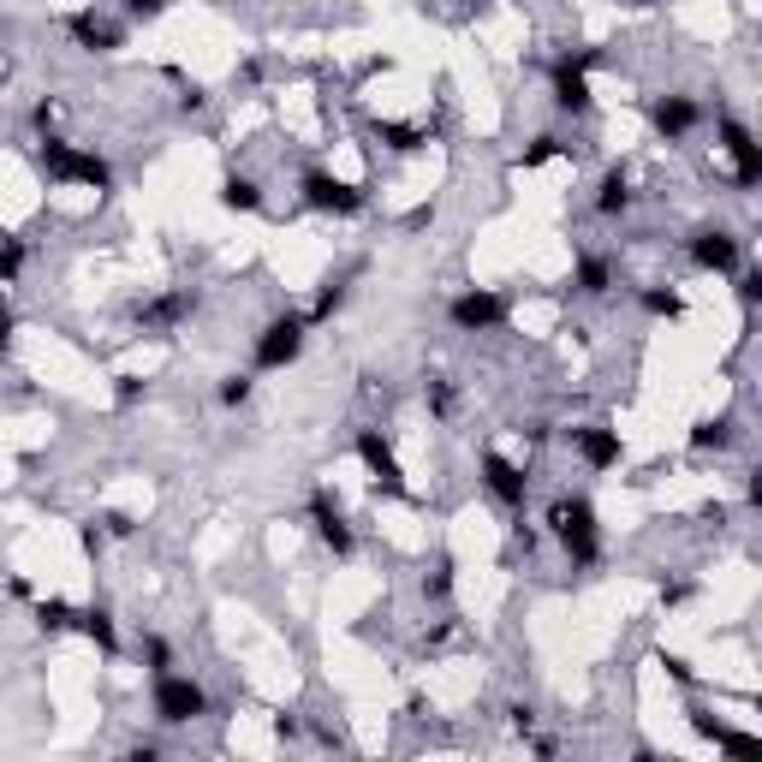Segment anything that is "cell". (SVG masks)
Returning <instances> with one entry per match:
<instances>
[{
  "instance_id": "obj_1",
  "label": "cell",
  "mask_w": 762,
  "mask_h": 762,
  "mask_svg": "<svg viewBox=\"0 0 762 762\" xmlns=\"http://www.w3.org/2000/svg\"><path fill=\"white\" fill-rule=\"evenodd\" d=\"M548 531L566 548L572 566H596V560H602V524H596V507L584 501V494H560V501L548 507Z\"/></svg>"
},
{
  "instance_id": "obj_2",
  "label": "cell",
  "mask_w": 762,
  "mask_h": 762,
  "mask_svg": "<svg viewBox=\"0 0 762 762\" xmlns=\"http://www.w3.org/2000/svg\"><path fill=\"white\" fill-rule=\"evenodd\" d=\"M36 155H42V167H48L54 185H90V190H108L113 185V167L96 150H72V143L54 138V131H42Z\"/></svg>"
},
{
  "instance_id": "obj_3",
  "label": "cell",
  "mask_w": 762,
  "mask_h": 762,
  "mask_svg": "<svg viewBox=\"0 0 762 762\" xmlns=\"http://www.w3.org/2000/svg\"><path fill=\"white\" fill-rule=\"evenodd\" d=\"M304 334H311V316H298V311L274 316L269 328L257 334V346H251V363H257V370H286V363H298V351H304Z\"/></svg>"
},
{
  "instance_id": "obj_4",
  "label": "cell",
  "mask_w": 762,
  "mask_h": 762,
  "mask_svg": "<svg viewBox=\"0 0 762 762\" xmlns=\"http://www.w3.org/2000/svg\"><path fill=\"white\" fill-rule=\"evenodd\" d=\"M197 715H209V692H203L197 679H185V673H161L155 679V721L185 727V721H197Z\"/></svg>"
},
{
  "instance_id": "obj_5",
  "label": "cell",
  "mask_w": 762,
  "mask_h": 762,
  "mask_svg": "<svg viewBox=\"0 0 762 762\" xmlns=\"http://www.w3.org/2000/svg\"><path fill=\"white\" fill-rule=\"evenodd\" d=\"M602 66V48H584V54H566L554 66V108L560 113H590V72Z\"/></svg>"
},
{
  "instance_id": "obj_6",
  "label": "cell",
  "mask_w": 762,
  "mask_h": 762,
  "mask_svg": "<svg viewBox=\"0 0 762 762\" xmlns=\"http://www.w3.org/2000/svg\"><path fill=\"white\" fill-rule=\"evenodd\" d=\"M358 459H363V471H370V482L381 494H393V501H412V482H405L400 471V459H393V447L381 442V429H358Z\"/></svg>"
},
{
  "instance_id": "obj_7",
  "label": "cell",
  "mask_w": 762,
  "mask_h": 762,
  "mask_svg": "<svg viewBox=\"0 0 762 762\" xmlns=\"http://www.w3.org/2000/svg\"><path fill=\"white\" fill-rule=\"evenodd\" d=\"M298 197H304V209H316V215H358L363 203H370L358 185L334 179V173H322V167H311L298 179Z\"/></svg>"
},
{
  "instance_id": "obj_8",
  "label": "cell",
  "mask_w": 762,
  "mask_h": 762,
  "mask_svg": "<svg viewBox=\"0 0 762 762\" xmlns=\"http://www.w3.org/2000/svg\"><path fill=\"white\" fill-rule=\"evenodd\" d=\"M447 322L459 334H494L507 322V298L489 292V286H471V292H459V298L447 304Z\"/></svg>"
},
{
  "instance_id": "obj_9",
  "label": "cell",
  "mask_w": 762,
  "mask_h": 762,
  "mask_svg": "<svg viewBox=\"0 0 762 762\" xmlns=\"http://www.w3.org/2000/svg\"><path fill=\"white\" fill-rule=\"evenodd\" d=\"M715 138H721V150L732 161V179H739V185H762V143L751 138V126L732 120V113H721V120H715Z\"/></svg>"
},
{
  "instance_id": "obj_10",
  "label": "cell",
  "mask_w": 762,
  "mask_h": 762,
  "mask_svg": "<svg viewBox=\"0 0 762 762\" xmlns=\"http://www.w3.org/2000/svg\"><path fill=\"white\" fill-rule=\"evenodd\" d=\"M311 524H316L322 548H328L334 560H351V554H358V536H351L346 512H340V501H334L328 489H316V494H311Z\"/></svg>"
},
{
  "instance_id": "obj_11",
  "label": "cell",
  "mask_w": 762,
  "mask_h": 762,
  "mask_svg": "<svg viewBox=\"0 0 762 762\" xmlns=\"http://www.w3.org/2000/svg\"><path fill=\"white\" fill-rule=\"evenodd\" d=\"M482 489H489L501 507L519 512V507H524V494H531V477H524V465L501 459V453H482Z\"/></svg>"
},
{
  "instance_id": "obj_12",
  "label": "cell",
  "mask_w": 762,
  "mask_h": 762,
  "mask_svg": "<svg viewBox=\"0 0 762 762\" xmlns=\"http://www.w3.org/2000/svg\"><path fill=\"white\" fill-rule=\"evenodd\" d=\"M572 447L584 453V465H590V471H613V465L625 459L620 429H608V423H584V429H572Z\"/></svg>"
},
{
  "instance_id": "obj_13",
  "label": "cell",
  "mask_w": 762,
  "mask_h": 762,
  "mask_svg": "<svg viewBox=\"0 0 762 762\" xmlns=\"http://www.w3.org/2000/svg\"><path fill=\"white\" fill-rule=\"evenodd\" d=\"M190 311H197V292H161V298L150 304H138V328H150V334H167V328H179V322H190Z\"/></svg>"
},
{
  "instance_id": "obj_14",
  "label": "cell",
  "mask_w": 762,
  "mask_h": 762,
  "mask_svg": "<svg viewBox=\"0 0 762 762\" xmlns=\"http://www.w3.org/2000/svg\"><path fill=\"white\" fill-rule=\"evenodd\" d=\"M66 36L78 42L84 54H113V48H120V42H126V31H120V24L96 19V12H72V19H66Z\"/></svg>"
},
{
  "instance_id": "obj_15",
  "label": "cell",
  "mask_w": 762,
  "mask_h": 762,
  "mask_svg": "<svg viewBox=\"0 0 762 762\" xmlns=\"http://www.w3.org/2000/svg\"><path fill=\"white\" fill-rule=\"evenodd\" d=\"M692 262L697 269H709V274H732L739 269V239H732V232H697L692 239Z\"/></svg>"
},
{
  "instance_id": "obj_16",
  "label": "cell",
  "mask_w": 762,
  "mask_h": 762,
  "mask_svg": "<svg viewBox=\"0 0 762 762\" xmlns=\"http://www.w3.org/2000/svg\"><path fill=\"white\" fill-rule=\"evenodd\" d=\"M650 126L662 131L667 143H679L685 131L697 126V101H692V96H655V101H650Z\"/></svg>"
},
{
  "instance_id": "obj_17",
  "label": "cell",
  "mask_w": 762,
  "mask_h": 762,
  "mask_svg": "<svg viewBox=\"0 0 762 762\" xmlns=\"http://www.w3.org/2000/svg\"><path fill=\"white\" fill-rule=\"evenodd\" d=\"M625 209H632V179H625V167H608V173H602V185H596V215L620 221Z\"/></svg>"
},
{
  "instance_id": "obj_18",
  "label": "cell",
  "mask_w": 762,
  "mask_h": 762,
  "mask_svg": "<svg viewBox=\"0 0 762 762\" xmlns=\"http://www.w3.org/2000/svg\"><path fill=\"white\" fill-rule=\"evenodd\" d=\"M221 209H232V215H257V209H262V185L244 179V173H227V179H221Z\"/></svg>"
},
{
  "instance_id": "obj_19",
  "label": "cell",
  "mask_w": 762,
  "mask_h": 762,
  "mask_svg": "<svg viewBox=\"0 0 762 762\" xmlns=\"http://www.w3.org/2000/svg\"><path fill=\"white\" fill-rule=\"evenodd\" d=\"M572 286L584 292V298H602L613 286V262L608 257H578V274H572Z\"/></svg>"
},
{
  "instance_id": "obj_20",
  "label": "cell",
  "mask_w": 762,
  "mask_h": 762,
  "mask_svg": "<svg viewBox=\"0 0 762 762\" xmlns=\"http://www.w3.org/2000/svg\"><path fill=\"white\" fill-rule=\"evenodd\" d=\"M78 632L90 638L101 655H113V650H120V638H113V613H108V608H84V613H78Z\"/></svg>"
},
{
  "instance_id": "obj_21",
  "label": "cell",
  "mask_w": 762,
  "mask_h": 762,
  "mask_svg": "<svg viewBox=\"0 0 762 762\" xmlns=\"http://www.w3.org/2000/svg\"><path fill=\"white\" fill-rule=\"evenodd\" d=\"M375 138L388 143L393 155H412V150H423V143H429V131H423V126H393V120H388V126H375Z\"/></svg>"
},
{
  "instance_id": "obj_22",
  "label": "cell",
  "mask_w": 762,
  "mask_h": 762,
  "mask_svg": "<svg viewBox=\"0 0 762 762\" xmlns=\"http://www.w3.org/2000/svg\"><path fill=\"white\" fill-rule=\"evenodd\" d=\"M692 447H697V453H721V447H732V417H703L697 429H692Z\"/></svg>"
},
{
  "instance_id": "obj_23",
  "label": "cell",
  "mask_w": 762,
  "mask_h": 762,
  "mask_svg": "<svg viewBox=\"0 0 762 762\" xmlns=\"http://www.w3.org/2000/svg\"><path fill=\"white\" fill-rule=\"evenodd\" d=\"M36 625H42V632H66V625H78V608L61 602V596H48V602L36 608Z\"/></svg>"
},
{
  "instance_id": "obj_24",
  "label": "cell",
  "mask_w": 762,
  "mask_h": 762,
  "mask_svg": "<svg viewBox=\"0 0 762 762\" xmlns=\"http://www.w3.org/2000/svg\"><path fill=\"white\" fill-rule=\"evenodd\" d=\"M643 311H650V316H667V322H679V316H685V298H679L673 286H650V292H643Z\"/></svg>"
},
{
  "instance_id": "obj_25",
  "label": "cell",
  "mask_w": 762,
  "mask_h": 762,
  "mask_svg": "<svg viewBox=\"0 0 762 762\" xmlns=\"http://www.w3.org/2000/svg\"><path fill=\"white\" fill-rule=\"evenodd\" d=\"M340 304H346V274H340V281H328V286L316 292V304H311V311H304V316H311V328H316V322H328L334 311H340Z\"/></svg>"
},
{
  "instance_id": "obj_26",
  "label": "cell",
  "mask_w": 762,
  "mask_h": 762,
  "mask_svg": "<svg viewBox=\"0 0 762 762\" xmlns=\"http://www.w3.org/2000/svg\"><path fill=\"white\" fill-rule=\"evenodd\" d=\"M423 596H429V602H447L453 596V554H435V572L423 578Z\"/></svg>"
},
{
  "instance_id": "obj_27",
  "label": "cell",
  "mask_w": 762,
  "mask_h": 762,
  "mask_svg": "<svg viewBox=\"0 0 762 762\" xmlns=\"http://www.w3.org/2000/svg\"><path fill=\"white\" fill-rule=\"evenodd\" d=\"M215 393H221V405H232V412H239V405H251V393H257V375H221V388H215Z\"/></svg>"
},
{
  "instance_id": "obj_28",
  "label": "cell",
  "mask_w": 762,
  "mask_h": 762,
  "mask_svg": "<svg viewBox=\"0 0 762 762\" xmlns=\"http://www.w3.org/2000/svg\"><path fill=\"white\" fill-rule=\"evenodd\" d=\"M150 400V381L143 375H113V405H120V412H131V405H143Z\"/></svg>"
},
{
  "instance_id": "obj_29",
  "label": "cell",
  "mask_w": 762,
  "mask_h": 762,
  "mask_svg": "<svg viewBox=\"0 0 762 762\" xmlns=\"http://www.w3.org/2000/svg\"><path fill=\"white\" fill-rule=\"evenodd\" d=\"M423 400H429V412H435V417H453V400H459V393H453V381H447V375H429Z\"/></svg>"
},
{
  "instance_id": "obj_30",
  "label": "cell",
  "mask_w": 762,
  "mask_h": 762,
  "mask_svg": "<svg viewBox=\"0 0 762 762\" xmlns=\"http://www.w3.org/2000/svg\"><path fill=\"white\" fill-rule=\"evenodd\" d=\"M143 662H150V679L173 673V643L167 638H143Z\"/></svg>"
},
{
  "instance_id": "obj_31",
  "label": "cell",
  "mask_w": 762,
  "mask_h": 762,
  "mask_svg": "<svg viewBox=\"0 0 762 762\" xmlns=\"http://www.w3.org/2000/svg\"><path fill=\"white\" fill-rule=\"evenodd\" d=\"M554 155H560V138H554V131H542L531 150H524V167H542V161H554Z\"/></svg>"
},
{
  "instance_id": "obj_32",
  "label": "cell",
  "mask_w": 762,
  "mask_h": 762,
  "mask_svg": "<svg viewBox=\"0 0 762 762\" xmlns=\"http://www.w3.org/2000/svg\"><path fill=\"white\" fill-rule=\"evenodd\" d=\"M721 751H732V756H762V739H756V732H732V727H727Z\"/></svg>"
},
{
  "instance_id": "obj_33",
  "label": "cell",
  "mask_w": 762,
  "mask_h": 762,
  "mask_svg": "<svg viewBox=\"0 0 762 762\" xmlns=\"http://www.w3.org/2000/svg\"><path fill=\"white\" fill-rule=\"evenodd\" d=\"M173 0H126V19H138V24H150V19H161Z\"/></svg>"
},
{
  "instance_id": "obj_34",
  "label": "cell",
  "mask_w": 762,
  "mask_h": 762,
  "mask_svg": "<svg viewBox=\"0 0 762 762\" xmlns=\"http://www.w3.org/2000/svg\"><path fill=\"white\" fill-rule=\"evenodd\" d=\"M19 269H24V239H7V257H0V274H7V286L19 281Z\"/></svg>"
},
{
  "instance_id": "obj_35",
  "label": "cell",
  "mask_w": 762,
  "mask_h": 762,
  "mask_svg": "<svg viewBox=\"0 0 762 762\" xmlns=\"http://www.w3.org/2000/svg\"><path fill=\"white\" fill-rule=\"evenodd\" d=\"M655 667H667V679H679V685H692V679H697V673H692V662H679V655H667V650L655 655Z\"/></svg>"
},
{
  "instance_id": "obj_36",
  "label": "cell",
  "mask_w": 762,
  "mask_h": 762,
  "mask_svg": "<svg viewBox=\"0 0 762 762\" xmlns=\"http://www.w3.org/2000/svg\"><path fill=\"white\" fill-rule=\"evenodd\" d=\"M78 542H84V554H101V542H108V524H84V531H78Z\"/></svg>"
},
{
  "instance_id": "obj_37",
  "label": "cell",
  "mask_w": 762,
  "mask_h": 762,
  "mask_svg": "<svg viewBox=\"0 0 762 762\" xmlns=\"http://www.w3.org/2000/svg\"><path fill=\"white\" fill-rule=\"evenodd\" d=\"M739 298H744V304H762V269L739 274Z\"/></svg>"
},
{
  "instance_id": "obj_38",
  "label": "cell",
  "mask_w": 762,
  "mask_h": 762,
  "mask_svg": "<svg viewBox=\"0 0 762 762\" xmlns=\"http://www.w3.org/2000/svg\"><path fill=\"white\" fill-rule=\"evenodd\" d=\"M101 524H108V536H131V531H138V524H131L126 512H101Z\"/></svg>"
},
{
  "instance_id": "obj_39",
  "label": "cell",
  "mask_w": 762,
  "mask_h": 762,
  "mask_svg": "<svg viewBox=\"0 0 762 762\" xmlns=\"http://www.w3.org/2000/svg\"><path fill=\"white\" fill-rule=\"evenodd\" d=\"M744 494H751V507L762 512V465H756V471H751V482H744Z\"/></svg>"
},
{
  "instance_id": "obj_40",
  "label": "cell",
  "mask_w": 762,
  "mask_h": 762,
  "mask_svg": "<svg viewBox=\"0 0 762 762\" xmlns=\"http://www.w3.org/2000/svg\"><path fill=\"white\" fill-rule=\"evenodd\" d=\"M31 120H36V131H48V126H54V101H36V113H31Z\"/></svg>"
},
{
  "instance_id": "obj_41",
  "label": "cell",
  "mask_w": 762,
  "mask_h": 762,
  "mask_svg": "<svg viewBox=\"0 0 762 762\" xmlns=\"http://www.w3.org/2000/svg\"><path fill=\"white\" fill-rule=\"evenodd\" d=\"M465 7H489V0H465Z\"/></svg>"
},
{
  "instance_id": "obj_42",
  "label": "cell",
  "mask_w": 762,
  "mask_h": 762,
  "mask_svg": "<svg viewBox=\"0 0 762 762\" xmlns=\"http://www.w3.org/2000/svg\"><path fill=\"white\" fill-rule=\"evenodd\" d=\"M638 7H655V0H638Z\"/></svg>"
}]
</instances>
